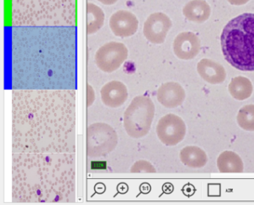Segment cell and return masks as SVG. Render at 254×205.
<instances>
[{
  "mask_svg": "<svg viewBox=\"0 0 254 205\" xmlns=\"http://www.w3.org/2000/svg\"><path fill=\"white\" fill-rule=\"evenodd\" d=\"M73 153H19L13 155L12 198L20 203L73 202Z\"/></svg>",
  "mask_w": 254,
  "mask_h": 205,
  "instance_id": "cell-2",
  "label": "cell"
},
{
  "mask_svg": "<svg viewBox=\"0 0 254 205\" xmlns=\"http://www.w3.org/2000/svg\"><path fill=\"white\" fill-rule=\"evenodd\" d=\"M150 189H151V187L148 185V184H142L140 186L141 192L143 193H148V192H150Z\"/></svg>",
  "mask_w": 254,
  "mask_h": 205,
  "instance_id": "cell-24",
  "label": "cell"
},
{
  "mask_svg": "<svg viewBox=\"0 0 254 205\" xmlns=\"http://www.w3.org/2000/svg\"><path fill=\"white\" fill-rule=\"evenodd\" d=\"M97 1L102 3V4H105V5L110 6L116 4L118 0H97Z\"/></svg>",
  "mask_w": 254,
  "mask_h": 205,
  "instance_id": "cell-23",
  "label": "cell"
},
{
  "mask_svg": "<svg viewBox=\"0 0 254 205\" xmlns=\"http://www.w3.org/2000/svg\"><path fill=\"white\" fill-rule=\"evenodd\" d=\"M128 50L126 45L111 41L101 46L95 55V62L101 71L113 73L127 60Z\"/></svg>",
  "mask_w": 254,
  "mask_h": 205,
  "instance_id": "cell-6",
  "label": "cell"
},
{
  "mask_svg": "<svg viewBox=\"0 0 254 205\" xmlns=\"http://www.w3.org/2000/svg\"><path fill=\"white\" fill-rule=\"evenodd\" d=\"M172 26V21L167 15L162 12H156L151 13L144 22L143 34L150 43L162 44L166 40Z\"/></svg>",
  "mask_w": 254,
  "mask_h": 205,
  "instance_id": "cell-8",
  "label": "cell"
},
{
  "mask_svg": "<svg viewBox=\"0 0 254 205\" xmlns=\"http://www.w3.org/2000/svg\"><path fill=\"white\" fill-rule=\"evenodd\" d=\"M227 1L233 5H242L248 3L250 0H227Z\"/></svg>",
  "mask_w": 254,
  "mask_h": 205,
  "instance_id": "cell-22",
  "label": "cell"
},
{
  "mask_svg": "<svg viewBox=\"0 0 254 205\" xmlns=\"http://www.w3.org/2000/svg\"><path fill=\"white\" fill-rule=\"evenodd\" d=\"M217 166L222 173H240L243 172L244 163L237 153L224 151L218 156Z\"/></svg>",
  "mask_w": 254,
  "mask_h": 205,
  "instance_id": "cell-16",
  "label": "cell"
},
{
  "mask_svg": "<svg viewBox=\"0 0 254 205\" xmlns=\"http://www.w3.org/2000/svg\"><path fill=\"white\" fill-rule=\"evenodd\" d=\"M226 60L244 71H254V13H243L230 20L221 36Z\"/></svg>",
  "mask_w": 254,
  "mask_h": 205,
  "instance_id": "cell-3",
  "label": "cell"
},
{
  "mask_svg": "<svg viewBox=\"0 0 254 205\" xmlns=\"http://www.w3.org/2000/svg\"><path fill=\"white\" fill-rule=\"evenodd\" d=\"M87 106L90 107V105H93L96 98V94H95L94 89L90 85H87Z\"/></svg>",
  "mask_w": 254,
  "mask_h": 205,
  "instance_id": "cell-21",
  "label": "cell"
},
{
  "mask_svg": "<svg viewBox=\"0 0 254 205\" xmlns=\"http://www.w3.org/2000/svg\"><path fill=\"white\" fill-rule=\"evenodd\" d=\"M130 172L133 173H154L156 172L155 168L150 162L145 160H138L133 163L132 167L130 168Z\"/></svg>",
  "mask_w": 254,
  "mask_h": 205,
  "instance_id": "cell-20",
  "label": "cell"
},
{
  "mask_svg": "<svg viewBox=\"0 0 254 205\" xmlns=\"http://www.w3.org/2000/svg\"><path fill=\"white\" fill-rule=\"evenodd\" d=\"M180 158L185 166L193 169H200L207 163L206 153L200 147L188 146L180 153Z\"/></svg>",
  "mask_w": 254,
  "mask_h": 205,
  "instance_id": "cell-15",
  "label": "cell"
},
{
  "mask_svg": "<svg viewBox=\"0 0 254 205\" xmlns=\"http://www.w3.org/2000/svg\"><path fill=\"white\" fill-rule=\"evenodd\" d=\"M197 72L203 80L210 84H219L227 77L224 67L209 59H202L197 65Z\"/></svg>",
  "mask_w": 254,
  "mask_h": 205,
  "instance_id": "cell-13",
  "label": "cell"
},
{
  "mask_svg": "<svg viewBox=\"0 0 254 205\" xmlns=\"http://www.w3.org/2000/svg\"><path fill=\"white\" fill-rule=\"evenodd\" d=\"M118 135L115 129L104 123H96L88 126L87 130V153L89 157L107 155L115 150Z\"/></svg>",
  "mask_w": 254,
  "mask_h": 205,
  "instance_id": "cell-5",
  "label": "cell"
},
{
  "mask_svg": "<svg viewBox=\"0 0 254 205\" xmlns=\"http://www.w3.org/2000/svg\"><path fill=\"white\" fill-rule=\"evenodd\" d=\"M237 123L242 129L254 132V105H244L237 114Z\"/></svg>",
  "mask_w": 254,
  "mask_h": 205,
  "instance_id": "cell-19",
  "label": "cell"
},
{
  "mask_svg": "<svg viewBox=\"0 0 254 205\" xmlns=\"http://www.w3.org/2000/svg\"><path fill=\"white\" fill-rule=\"evenodd\" d=\"M12 95L14 153H75V91L20 90Z\"/></svg>",
  "mask_w": 254,
  "mask_h": 205,
  "instance_id": "cell-1",
  "label": "cell"
},
{
  "mask_svg": "<svg viewBox=\"0 0 254 205\" xmlns=\"http://www.w3.org/2000/svg\"><path fill=\"white\" fill-rule=\"evenodd\" d=\"M100 94L102 102L110 108H119L128 98L127 86L118 80H112L104 85Z\"/></svg>",
  "mask_w": 254,
  "mask_h": 205,
  "instance_id": "cell-11",
  "label": "cell"
},
{
  "mask_svg": "<svg viewBox=\"0 0 254 205\" xmlns=\"http://www.w3.org/2000/svg\"><path fill=\"white\" fill-rule=\"evenodd\" d=\"M155 114V105L151 98L139 95L126 108L123 125L129 136L141 138L148 135Z\"/></svg>",
  "mask_w": 254,
  "mask_h": 205,
  "instance_id": "cell-4",
  "label": "cell"
},
{
  "mask_svg": "<svg viewBox=\"0 0 254 205\" xmlns=\"http://www.w3.org/2000/svg\"><path fill=\"white\" fill-rule=\"evenodd\" d=\"M183 13L188 20L202 23L210 16V6L204 0H191L184 6Z\"/></svg>",
  "mask_w": 254,
  "mask_h": 205,
  "instance_id": "cell-14",
  "label": "cell"
},
{
  "mask_svg": "<svg viewBox=\"0 0 254 205\" xmlns=\"http://www.w3.org/2000/svg\"><path fill=\"white\" fill-rule=\"evenodd\" d=\"M157 98L158 102L166 108H177L185 101L186 92L179 83L169 82L159 87Z\"/></svg>",
  "mask_w": 254,
  "mask_h": 205,
  "instance_id": "cell-12",
  "label": "cell"
},
{
  "mask_svg": "<svg viewBox=\"0 0 254 205\" xmlns=\"http://www.w3.org/2000/svg\"><path fill=\"white\" fill-rule=\"evenodd\" d=\"M160 141L168 147H173L185 138L187 126L184 120L175 114H168L160 119L156 128Z\"/></svg>",
  "mask_w": 254,
  "mask_h": 205,
  "instance_id": "cell-7",
  "label": "cell"
},
{
  "mask_svg": "<svg viewBox=\"0 0 254 205\" xmlns=\"http://www.w3.org/2000/svg\"><path fill=\"white\" fill-rule=\"evenodd\" d=\"M105 15L103 10L94 3L87 4V33L88 35L96 34L105 24Z\"/></svg>",
  "mask_w": 254,
  "mask_h": 205,
  "instance_id": "cell-18",
  "label": "cell"
},
{
  "mask_svg": "<svg viewBox=\"0 0 254 205\" xmlns=\"http://www.w3.org/2000/svg\"><path fill=\"white\" fill-rule=\"evenodd\" d=\"M173 49L175 55L179 59H191L200 52V41L194 33L182 32L175 37Z\"/></svg>",
  "mask_w": 254,
  "mask_h": 205,
  "instance_id": "cell-10",
  "label": "cell"
},
{
  "mask_svg": "<svg viewBox=\"0 0 254 205\" xmlns=\"http://www.w3.org/2000/svg\"><path fill=\"white\" fill-rule=\"evenodd\" d=\"M109 26L114 35L126 38L136 34L139 28V20L132 12L120 10L111 15Z\"/></svg>",
  "mask_w": 254,
  "mask_h": 205,
  "instance_id": "cell-9",
  "label": "cell"
},
{
  "mask_svg": "<svg viewBox=\"0 0 254 205\" xmlns=\"http://www.w3.org/2000/svg\"><path fill=\"white\" fill-rule=\"evenodd\" d=\"M228 89L234 99L245 101L252 95L254 87L249 79L242 76H238L232 79Z\"/></svg>",
  "mask_w": 254,
  "mask_h": 205,
  "instance_id": "cell-17",
  "label": "cell"
}]
</instances>
